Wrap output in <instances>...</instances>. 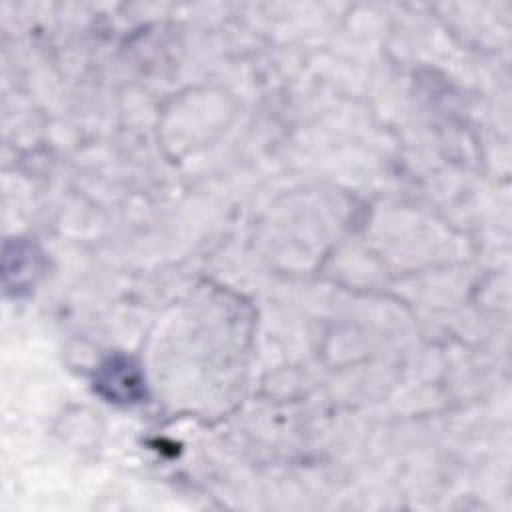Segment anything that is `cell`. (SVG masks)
I'll return each mask as SVG.
<instances>
[{
  "label": "cell",
  "instance_id": "1",
  "mask_svg": "<svg viewBox=\"0 0 512 512\" xmlns=\"http://www.w3.org/2000/svg\"><path fill=\"white\" fill-rule=\"evenodd\" d=\"M98 386L104 390L108 398L132 402L142 396V380L138 376V370L132 366L130 360L116 358L110 360L100 374Z\"/></svg>",
  "mask_w": 512,
  "mask_h": 512
}]
</instances>
